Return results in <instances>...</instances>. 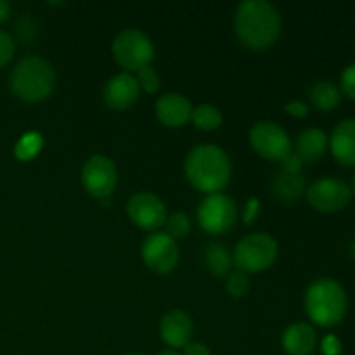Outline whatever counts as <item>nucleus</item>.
<instances>
[{
	"label": "nucleus",
	"mask_w": 355,
	"mask_h": 355,
	"mask_svg": "<svg viewBox=\"0 0 355 355\" xmlns=\"http://www.w3.org/2000/svg\"><path fill=\"white\" fill-rule=\"evenodd\" d=\"M239 40L252 49H266L281 33V16L267 0H243L234 12Z\"/></svg>",
	"instance_id": "nucleus-1"
},
{
	"label": "nucleus",
	"mask_w": 355,
	"mask_h": 355,
	"mask_svg": "<svg viewBox=\"0 0 355 355\" xmlns=\"http://www.w3.org/2000/svg\"><path fill=\"white\" fill-rule=\"evenodd\" d=\"M186 175L203 193H220L231 179V162L225 151L214 144H200L187 155Z\"/></svg>",
	"instance_id": "nucleus-2"
},
{
	"label": "nucleus",
	"mask_w": 355,
	"mask_h": 355,
	"mask_svg": "<svg viewBox=\"0 0 355 355\" xmlns=\"http://www.w3.org/2000/svg\"><path fill=\"white\" fill-rule=\"evenodd\" d=\"M10 90L26 103L44 101L54 90L55 71L47 59L26 55L14 66L10 73Z\"/></svg>",
	"instance_id": "nucleus-3"
},
{
	"label": "nucleus",
	"mask_w": 355,
	"mask_h": 355,
	"mask_svg": "<svg viewBox=\"0 0 355 355\" xmlns=\"http://www.w3.org/2000/svg\"><path fill=\"white\" fill-rule=\"evenodd\" d=\"M305 311L315 324L335 326L345 318L347 293L336 281L322 277L312 283L305 293Z\"/></svg>",
	"instance_id": "nucleus-4"
},
{
	"label": "nucleus",
	"mask_w": 355,
	"mask_h": 355,
	"mask_svg": "<svg viewBox=\"0 0 355 355\" xmlns=\"http://www.w3.org/2000/svg\"><path fill=\"white\" fill-rule=\"evenodd\" d=\"M277 257V243L267 232H253L236 245L232 263L239 272H259L274 263Z\"/></svg>",
	"instance_id": "nucleus-5"
},
{
	"label": "nucleus",
	"mask_w": 355,
	"mask_h": 355,
	"mask_svg": "<svg viewBox=\"0 0 355 355\" xmlns=\"http://www.w3.org/2000/svg\"><path fill=\"white\" fill-rule=\"evenodd\" d=\"M113 54L121 68L128 71H139L141 68L151 64L155 58V45L151 38L141 30L127 28L114 37Z\"/></svg>",
	"instance_id": "nucleus-6"
},
{
	"label": "nucleus",
	"mask_w": 355,
	"mask_h": 355,
	"mask_svg": "<svg viewBox=\"0 0 355 355\" xmlns=\"http://www.w3.org/2000/svg\"><path fill=\"white\" fill-rule=\"evenodd\" d=\"M238 218L236 201L227 194H208L198 207V220L201 227L211 234H224L231 231Z\"/></svg>",
	"instance_id": "nucleus-7"
},
{
	"label": "nucleus",
	"mask_w": 355,
	"mask_h": 355,
	"mask_svg": "<svg viewBox=\"0 0 355 355\" xmlns=\"http://www.w3.org/2000/svg\"><path fill=\"white\" fill-rule=\"evenodd\" d=\"M250 142L260 156L267 159H281L291 151V141L288 132L276 121H257L250 130Z\"/></svg>",
	"instance_id": "nucleus-8"
},
{
	"label": "nucleus",
	"mask_w": 355,
	"mask_h": 355,
	"mask_svg": "<svg viewBox=\"0 0 355 355\" xmlns=\"http://www.w3.org/2000/svg\"><path fill=\"white\" fill-rule=\"evenodd\" d=\"M352 191L347 182L336 177H324L319 179L309 187L307 198L309 203L319 211L324 214H333V211H340L349 205Z\"/></svg>",
	"instance_id": "nucleus-9"
},
{
	"label": "nucleus",
	"mask_w": 355,
	"mask_h": 355,
	"mask_svg": "<svg viewBox=\"0 0 355 355\" xmlns=\"http://www.w3.org/2000/svg\"><path fill=\"white\" fill-rule=\"evenodd\" d=\"M82 182L92 196H111V193H113L118 182L116 165L107 156H92V158L87 159L82 168Z\"/></svg>",
	"instance_id": "nucleus-10"
},
{
	"label": "nucleus",
	"mask_w": 355,
	"mask_h": 355,
	"mask_svg": "<svg viewBox=\"0 0 355 355\" xmlns=\"http://www.w3.org/2000/svg\"><path fill=\"white\" fill-rule=\"evenodd\" d=\"M128 217L146 231H156L166 222V207L156 194L141 191L128 200Z\"/></svg>",
	"instance_id": "nucleus-11"
},
{
	"label": "nucleus",
	"mask_w": 355,
	"mask_h": 355,
	"mask_svg": "<svg viewBox=\"0 0 355 355\" xmlns=\"http://www.w3.org/2000/svg\"><path fill=\"white\" fill-rule=\"evenodd\" d=\"M142 259L146 266L159 274H166L179 262V248L175 239L166 232H153L142 245Z\"/></svg>",
	"instance_id": "nucleus-12"
},
{
	"label": "nucleus",
	"mask_w": 355,
	"mask_h": 355,
	"mask_svg": "<svg viewBox=\"0 0 355 355\" xmlns=\"http://www.w3.org/2000/svg\"><path fill=\"white\" fill-rule=\"evenodd\" d=\"M139 83L132 73L121 71L104 85V101L111 110H127L137 101Z\"/></svg>",
	"instance_id": "nucleus-13"
},
{
	"label": "nucleus",
	"mask_w": 355,
	"mask_h": 355,
	"mask_svg": "<svg viewBox=\"0 0 355 355\" xmlns=\"http://www.w3.org/2000/svg\"><path fill=\"white\" fill-rule=\"evenodd\" d=\"M193 329V321L182 311H170L168 314L163 315L162 322H159V335H162L163 342L172 347L173 350L179 347L184 349L187 343H191Z\"/></svg>",
	"instance_id": "nucleus-14"
},
{
	"label": "nucleus",
	"mask_w": 355,
	"mask_h": 355,
	"mask_svg": "<svg viewBox=\"0 0 355 355\" xmlns=\"http://www.w3.org/2000/svg\"><path fill=\"white\" fill-rule=\"evenodd\" d=\"M156 114L162 123L168 125V127H180L191 120L193 106L182 94L170 92L156 101Z\"/></svg>",
	"instance_id": "nucleus-15"
},
{
	"label": "nucleus",
	"mask_w": 355,
	"mask_h": 355,
	"mask_svg": "<svg viewBox=\"0 0 355 355\" xmlns=\"http://www.w3.org/2000/svg\"><path fill=\"white\" fill-rule=\"evenodd\" d=\"M331 153L345 166H355V120L347 118L340 121L329 139Z\"/></svg>",
	"instance_id": "nucleus-16"
},
{
	"label": "nucleus",
	"mask_w": 355,
	"mask_h": 355,
	"mask_svg": "<svg viewBox=\"0 0 355 355\" xmlns=\"http://www.w3.org/2000/svg\"><path fill=\"white\" fill-rule=\"evenodd\" d=\"M318 345L315 329L307 322L288 326L283 335V349L290 355H311Z\"/></svg>",
	"instance_id": "nucleus-17"
},
{
	"label": "nucleus",
	"mask_w": 355,
	"mask_h": 355,
	"mask_svg": "<svg viewBox=\"0 0 355 355\" xmlns=\"http://www.w3.org/2000/svg\"><path fill=\"white\" fill-rule=\"evenodd\" d=\"M328 148V135L321 128H307L302 134H298L295 149L297 155L300 156L302 162H318L322 158Z\"/></svg>",
	"instance_id": "nucleus-18"
},
{
	"label": "nucleus",
	"mask_w": 355,
	"mask_h": 355,
	"mask_svg": "<svg viewBox=\"0 0 355 355\" xmlns=\"http://www.w3.org/2000/svg\"><path fill=\"white\" fill-rule=\"evenodd\" d=\"M309 99L319 111H331L342 101V90L329 80H319L309 90Z\"/></svg>",
	"instance_id": "nucleus-19"
},
{
	"label": "nucleus",
	"mask_w": 355,
	"mask_h": 355,
	"mask_svg": "<svg viewBox=\"0 0 355 355\" xmlns=\"http://www.w3.org/2000/svg\"><path fill=\"white\" fill-rule=\"evenodd\" d=\"M274 193L281 198V200L293 201L304 191V175L302 173H291L286 170H281L276 173L272 180Z\"/></svg>",
	"instance_id": "nucleus-20"
},
{
	"label": "nucleus",
	"mask_w": 355,
	"mask_h": 355,
	"mask_svg": "<svg viewBox=\"0 0 355 355\" xmlns=\"http://www.w3.org/2000/svg\"><path fill=\"white\" fill-rule=\"evenodd\" d=\"M205 262L210 272L217 277H224L231 272L232 257L229 250L220 243H210L205 248Z\"/></svg>",
	"instance_id": "nucleus-21"
},
{
	"label": "nucleus",
	"mask_w": 355,
	"mask_h": 355,
	"mask_svg": "<svg viewBox=\"0 0 355 355\" xmlns=\"http://www.w3.org/2000/svg\"><path fill=\"white\" fill-rule=\"evenodd\" d=\"M191 120L201 130H215L222 125V113L214 104H200L198 107H193Z\"/></svg>",
	"instance_id": "nucleus-22"
},
{
	"label": "nucleus",
	"mask_w": 355,
	"mask_h": 355,
	"mask_svg": "<svg viewBox=\"0 0 355 355\" xmlns=\"http://www.w3.org/2000/svg\"><path fill=\"white\" fill-rule=\"evenodd\" d=\"M42 148V135L37 132H30V134H24L19 139V142L16 144V156L19 159H30L40 151Z\"/></svg>",
	"instance_id": "nucleus-23"
},
{
	"label": "nucleus",
	"mask_w": 355,
	"mask_h": 355,
	"mask_svg": "<svg viewBox=\"0 0 355 355\" xmlns=\"http://www.w3.org/2000/svg\"><path fill=\"white\" fill-rule=\"evenodd\" d=\"M165 225H166V234L173 239L184 238V236H186L191 229L189 218H187L186 214H180V211H177V214H172L170 217H166Z\"/></svg>",
	"instance_id": "nucleus-24"
},
{
	"label": "nucleus",
	"mask_w": 355,
	"mask_h": 355,
	"mask_svg": "<svg viewBox=\"0 0 355 355\" xmlns=\"http://www.w3.org/2000/svg\"><path fill=\"white\" fill-rule=\"evenodd\" d=\"M135 78H137L139 87H142V89L149 94H155L156 90L159 89V85H162L158 71H156L155 68H151V66H146V68L139 69Z\"/></svg>",
	"instance_id": "nucleus-25"
},
{
	"label": "nucleus",
	"mask_w": 355,
	"mask_h": 355,
	"mask_svg": "<svg viewBox=\"0 0 355 355\" xmlns=\"http://www.w3.org/2000/svg\"><path fill=\"white\" fill-rule=\"evenodd\" d=\"M250 279L245 272H234L227 279V291L232 297H243L248 293Z\"/></svg>",
	"instance_id": "nucleus-26"
},
{
	"label": "nucleus",
	"mask_w": 355,
	"mask_h": 355,
	"mask_svg": "<svg viewBox=\"0 0 355 355\" xmlns=\"http://www.w3.org/2000/svg\"><path fill=\"white\" fill-rule=\"evenodd\" d=\"M14 55V40L7 31L0 30V68L7 66Z\"/></svg>",
	"instance_id": "nucleus-27"
},
{
	"label": "nucleus",
	"mask_w": 355,
	"mask_h": 355,
	"mask_svg": "<svg viewBox=\"0 0 355 355\" xmlns=\"http://www.w3.org/2000/svg\"><path fill=\"white\" fill-rule=\"evenodd\" d=\"M340 85H342V92L355 101V62L343 69L342 76H340Z\"/></svg>",
	"instance_id": "nucleus-28"
},
{
	"label": "nucleus",
	"mask_w": 355,
	"mask_h": 355,
	"mask_svg": "<svg viewBox=\"0 0 355 355\" xmlns=\"http://www.w3.org/2000/svg\"><path fill=\"white\" fill-rule=\"evenodd\" d=\"M281 162H283V170H286V172H291V173H300L302 158L297 155V153L290 151L283 159H281Z\"/></svg>",
	"instance_id": "nucleus-29"
},
{
	"label": "nucleus",
	"mask_w": 355,
	"mask_h": 355,
	"mask_svg": "<svg viewBox=\"0 0 355 355\" xmlns=\"http://www.w3.org/2000/svg\"><path fill=\"white\" fill-rule=\"evenodd\" d=\"M321 349L324 355H340V352H342V343H340V340L336 336L328 335L322 340Z\"/></svg>",
	"instance_id": "nucleus-30"
},
{
	"label": "nucleus",
	"mask_w": 355,
	"mask_h": 355,
	"mask_svg": "<svg viewBox=\"0 0 355 355\" xmlns=\"http://www.w3.org/2000/svg\"><path fill=\"white\" fill-rule=\"evenodd\" d=\"M286 111L290 114L297 118H305L309 114V107L307 104L302 103V101H291V103L286 104Z\"/></svg>",
	"instance_id": "nucleus-31"
},
{
	"label": "nucleus",
	"mask_w": 355,
	"mask_h": 355,
	"mask_svg": "<svg viewBox=\"0 0 355 355\" xmlns=\"http://www.w3.org/2000/svg\"><path fill=\"white\" fill-rule=\"evenodd\" d=\"M260 211V201L257 198H252V200L246 203V210H245V224H252L253 220L257 218Z\"/></svg>",
	"instance_id": "nucleus-32"
},
{
	"label": "nucleus",
	"mask_w": 355,
	"mask_h": 355,
	"mask_svg": "<svg viewBox=\"0 0 355 355\" xmlns=\"http://www.w3.org/2000/svg\"><path fill=\"white\" fill-rule=\"evenodd\" d=\"M184 355H211V352L205 343L191 342L184 347Z\"/></svg>",
	"instance_id": "nucleus-33"
},
{
	"label": "nucleus",
	"mask_w": 355,
	"mask_h": 355,
	"mask_svg": "<svg viewBox=\"0 0 355 355\" xmlns=\"http://www.w3.org/2000/svg\"><path fill=\"white\" fill-rule=\"evenodd\" d=\"M9 12H10L9 2H6V0H0V23H3V21L9 17Z\"/></svg>",
	"instance_id": "nucleus-34"
},
{
	"label": "nucleus",
	"mask_w": 355,
	"mask_h": 355,
	"mask_svg": "<svg viewBox=\"0 0 355 355\" xmlns=\"http://www.w3.org/2000/svg\"><path fill=\"white\" fill-rule=\"evenodd\" d=\"M158 355H180V354L173 349H166V350H162Z\"/></svg>",
	"instance_id": "nucleus-35"
},
{
	"label": "nucleus",
	"mask_w": 355,
	"mask_h": 355,
	"mask_svg": "<svg viewBox=\"0 0 355 355\" xmlns=\"http://www.w3.org/2000/svg\"><path fill=\"white\" fill-rule=\"evenodd\" d=\"M352 191H354V194H355V173H354V179H352Z\"/></svg>",
	"instance_id": "nucleus-36"
},
{
	"label": "nucleus",
	"mask_w": 355,
	"mask_h": 355,
	"mask_svg": "<svg viewBox=\"0 0 355 355\" xmlns=\"http://www.w3.org/2000/svg\"><path fill=\"white\" fill-rule=\"evenodd\" d=\"M352 253H354V257H355V241H354V245H352Z\"/></svg>",
	"instance_id": "nucleus-37"
},
{
	"label": "nucleus",
	"mask_w": 355,
	"mask_h": 355,
	"mask_svg": "<svg viewBox=\"0 0 355 355\" xmlns=\"http://www.w3.org/2000/svg\"><path fill=\"white\" fill-rule=\"evenodd\" d=\"M127 355H142V354H127Z\"/></svg>",
	"instance_id": "nucleus-38"
}]
</instances>
